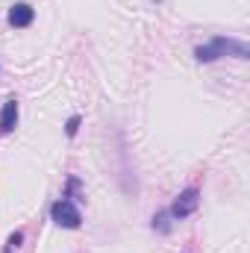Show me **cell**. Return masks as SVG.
<instances>
[{
  "label": "cell",
  "mask_w": 250,
  "mask_h": 253,
  "mask_svg": "<svg viewBox=\"0 0 250 253\" xmlns=\"http://www.w3.org/2000/svg\"><path fill=\"white\" fill-rule=\"evenodd\" d=\"M224 56H236V59H250V47L239 39H227V36H215L206 44L194 47V59L197 62H215Z\"/></svg>",
  "instance_id": "obj_1"
},
{
  "label": "cell",
  "mask_w": 250,
  "mask_h": 253,
  "mask_svg": "<svg viewBox=\"0 0 250 253\" xmlns=\"http://www.w3.org/2000/svg\"><path fill=\"white\" fill-rule=\"evenodd\" d=\"M50 221L59 224V227H65V230H77V227L83 224V212H80V206H77L71 197H59V200L50 206Z\"/></svg>",
  "instance_id": "obj_2"
},
{
  "label": "cell",
  "mask_w": 250,
  "mask_h": 253,
  "mask_svg": "<svg viewBox=\"0 0 250 253\" xmlns=\"http://www.w3.org/2000/svg\"><path fill=\"white\" fill-rule=\"evenodd\" d=\"M197 206H200V191L197 189H186L177 194V200L171 203V218L174 221H186V218H191L194 212H197Z\"/></svg>",
  "instance_id": "obj_3"
},
{
  "label": "cell",
  "mask_w": 250,
  "mask_h": 253,
  "mask_svg": "<svg viewBox=\"0 0 250 253\" xmlns=\"http://www.w3.org/2000/svg\"><path fill=\"white\" fill-rule=\"evenodd\" d=\"M33 21H36V9H33L30 3H15V6H9V12H6V24L15 27V30H27Z\"/></svg>",
  "instance_id": "obj_4"
},
{
  "label": "cell",
  "mask_w": 250,
  "mask_h": 253,
  "mask_svg": "<svg viewBox=\"0 0 250 253\" xmlns=\"http://www.w3.org/2000/svg\"><path fill=\"white\" fill-rule=\"evenodd\" d=\"M15 126H18V100L9 97L0 109V135H9Z\"/></svg>",
  "instance_id": "obj_5"
},
{
  "label": "cell",
  "mask_w": 250,
  "mask_h": 253,
  "mask_svg": "<svg viewBox=\"0 0 250 253\" xmlns=\"http://www.w3.org/2000/svg\"><path fill=\"white\" fill-rule=\"evenodd\" d=\"M150 227H153V233H159V236H168V233L174 230V218H171V212H168V209L156 212V215H153V221H150Z\"/></svg>",
  "instance_id": "obj_6"
},
{
  "label": "cell",
  "mask_w": 250,
  "mask_h": 253,
  "mask_svg": "<svg viewBox=\"0 0 250 253\" xmlns=\"http://www.w3.org/2000/svg\"><path fill=\"white\" fill-rule=\"evenodd\" d=\"M62 197H71L74 203H77V200H83V183H80L77 177H68V189L62 191Z\"/></svg>",
  "instance_id": "obj_7"
},
{
  "label": "cell",
  "mask_w": 250,
  "mask_h": 253,
  "mask_svg": "<svg viewBox=\"0 0 250 253\" xmlns=\"http://www.w3.org/2000/svg\"><path fill=\"white\" fill-rule=\"evenodd\" d=\"M80 124H83V118H80V115H71V118H68V124H65V132H68V138H74V135L80 132Z\"/></svg>",
  "instance_id": "obj_8"
},
{
  "label": "cell",
  "mask_w": 250,
  "mask_h": 253,
  "mask_svg": "<svg viewBox=\"0 0 250 253\" xmlns=\"http://www.w3.org/2000/svg\"><path fill=\"white\" fill-rule=\"evenodd\" d=\"M21 242H24V230H15V233L6 239V245H9V248H15V251L21 248Z\"/></svg>",
  "instance_id": "obj_9"
},
{
  "label": "cell",
  "mask_w": 250,
  "mask_h": 253,
  "mask_svg": "<svg viewBox=\"0 0 250 253\" xmlns=\"http://www.w3.org/2000/svg\"><path fill=\"white\" fill-rule=\"evenodd\" d=\"M3 253H15V248H9V245H6V251H3Z\"/></svg>",
  "instance_id": "obj_10"
}]
</instances>
